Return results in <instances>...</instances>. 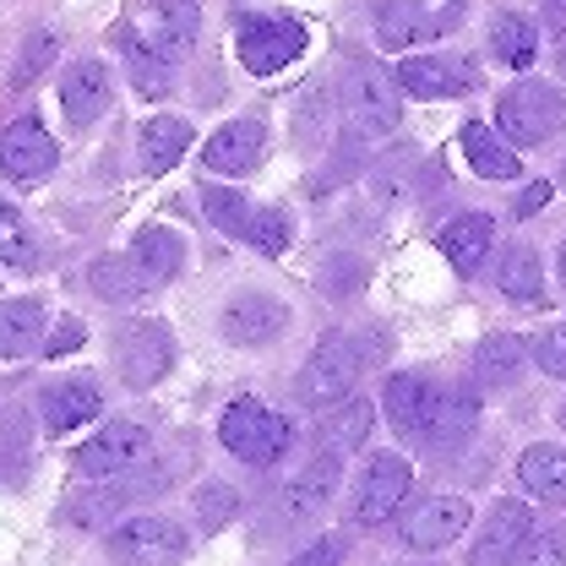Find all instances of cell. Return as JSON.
I'll return each mask as SVG.
<instances>
[{
  "mask_svg": "<svg viewBox=\"0 0 566 566\" xmlns=\"http://www.w3.org/2000/svg\"><path fill=\"white\" fill-rule=\"evenodd\" d=\"M517 480H523L528 495H539V501H551V506H566V452L551 447V441L528 447V452L517 458Z\"/></svg>",
  "mask_w": 566,
  "mask_h": 566,
  "instance_id": "obj_25",
  "label": "cell"
},
{
  "mask_svg": "<svg viewBox=\"0 0 566 566\" xmlns=\"http://www.w3.org/2000/svg\"><path fill=\"white\" fill-rule=\"evenodd\" d=\"M528 534H534L528 506L523 501H495L485 528H480V539H474V551H469V566H517Z\"/></svg>",
  "mask_w": 566,
  "mask_h": 566,
  "instance_id": "obj_16",
  "label": "cell"
},
{
  "mask_svg": "<svg viewBox=\"0 0 566 566\" xmlns=\"http://www.w3.org/2000/svg\"><path fill=\"white\" fill-rule=\"evenodd\" d=\"M218 333H223L234 349H262V344H273V338L289 333V305H283L279 294L245 289V294H234V300L223 305Z\"/></svg>",
  "mask_w": 566,
  "mask_h": 566,
  "instance_id": "obj_12",
  "label": "cell"
},
{
  "mask_svg": "<svg viewBox=\"0 0 566 566\" xmlns=\"http://www.w3.org/2000/svg\"><path fill=\"white\" fill-rule=\"evenodd\" d=\"M132 256H137L142 273L153 279V289H158V283H169L175 273H180L186 245H180V234H175V229H142L137 245H132Z\"/></svg>",
  "mask_w": 566,
  "mask_h": 566,
  "instance_id": "obj_31",
  "label": "cell"
},
{
  "mask_svg": "<svg viewBox=\"0 0 566 566\" xmlns=\"http://www.w3.org/2000/svg\"><path fill=\"white\" fill-rule=\"evenodd\" d=\"M556 71H562V76H566V44H562V55H556Z\"/></svg>",
  "mask_w": 566,
  "mask_h": 566,
  "instance_id": "obj_48",
  "label": "cell"
},
{
  "mask_svg": "<svg viewBox=\"0 0 566 566\" xmlns=\"http://www.w3.org/2000/svg\"><path fill=\"white\" fill-rule=\"evenodd\" d=\"M55 55H61V39H55L50 28H44V33H33V39L22 44V55H17V76H11V82H17V87L39 82V76L50 71V61H55Z\"/></svg>",
  "mask_w": 566,
  "mask_h": 566,
  "instance_id": "obj_39",
  "label": "cell"
},
{
  "mask_svg": "<svg viewBox=\"0 0 566 566\" xmlns=\"http://www.w3.org/2000/svg\"><path fill=\"white\" fill-rule=\"evenodd\" d=\"M234 50H240L245 71L273 76V71H283L305 50V28L289 22V17H245L240 33H234Z\"/></svg>",
  "mask_w": 566,
  "mask_h": 566,
  "instance_id": "obj_13",
  "label": "cell"
},
{
  "mask_svg": "<svg viewBox=\"0 0 566 566\" xmlns=\"http://www.w3.org/2000/svg\"><path fill=\"white\" fill-rule=\"evenodd\" d=\"M495 126L512 147H539L551 142L566 126V98L551 87V82H517L495 98Z\"/></svg>",
  "mask_w": 566,
  "mask_h": 566,
  "instance_id": "obj_2",
  "label": "cell"
},
{
  "mask_svg": "<svg viewBox=\"0 0 566 566\" xmlns=\"http://www.w3.org/2000/svg\"><path fill=\"white\" fill-rule=\"evenodd\" d=\"M517 566H566V523H551V528L528 534Z\"/></svg>",
  "mask_w": 566,
  "mask_h": 566,
  "instance_id": "obj_40",
  "label": "cell"
},
{
  "mask_svg": "<svg viewBox=\"0 0 566 566\" xmlns=\"http://www.w3.org/2000/svg\"><path fill=\"white\" fill-rule=\"evenodd\" d=\"M82 338H87V327H82L76 316H61L55 338H44V354H50V359H61L66 349H82Z\"/></svg>",
  "mask_w": 566,
  "mask_h": 566,
  "instance_id": "obj_44",
  "label": "cell"
},
{
  "mask_svg": "<svg viewBox=\"0 0 566 566\" xmlns=\"http://www.w3.org/2000/svg\"><path fill=\"white\" fill-rule=\"evenodd\" d=\"M186 147H191V126H186V120L153 115V120L142 126V169H147V175H164V169H175V164L186 158Z\"/></svg>",
  "mask_w": 566,
  "mask_h": 566,
  "instance_id": "obj_28",
  "label": "cell"
},
{
  "mask_svg": "<svg viewBox=\"0 0 566 566\" xmlns=\"http://www.w3.org/2000/svg\"><path fill=\"white\" fill-rule=\"evenodd\" d=\"M370 344H359L349 333H327L311 359L300 365V403H311V409H338V403H349L354 381H359V370H365V359H370Z\"/></svg>",
  "mask_w": 566,
  "mask_h": 566,
  "instance_id": "obj_1",
  "label": "cell"
},
{
  "mask_svg": "<svg viewBox=\"0 0 566 566\" xmlns=\"http://www.w3.org/2000/svg\"><path fill=\"white\" fill-rule=\"evenodd\" d=\"M44 305L39 300H6L0 305V359H22V354L44 349Z\"/></svg>",
  "mask_w": 566,
  "mask_h": 566,
  "instance_id": "obj_27",
  "label": "cell"
},
{
  "mask_svg": "<svg viewBox=\"0 0 566 566\" xmlns=\"http://www.w3.org/2000/svg\"><path fill=\"white\" fill-rule=\"evenodd\" d=\"M469 523H474V506L463 495H424L420 506L403 512L398 534H403V545L415 556H430V551H447L452 539H463Z\"/></svg>",
  "mask_w": 566,
  "mask_h": 566,
  "instance_id": "obj_10",
  "label": "cell"
},
{
  "mask_svg": "<svg viewBox=\"0 0 566 566\" xmlns=\"http://www.w3.org/2000/svg\"><path fill=\"white\" fill-rule=\"evenodd\" d=\"M491 240H495V223H491V212H463V218H452L447 229H441V256L469 279L480 262H485V251H491Z\"/></svg>",
  "mask_w": 566,
  "mask_h": 566,
  "instance_id": "obj_23",
  "label": "cell"
},
{
  "mask_svg": "<svg viewBox=\"0 0 566 566\" xmlns=\"http://www.w3.org/2000/svg\"><path fill=\"white\" fill-rule=\"evenodd\" d=\"M338 480H344V452H333V447H322L289 485H283V512L289 517H316L333 491H338Z\"/></svg>",
  "mask_w": 566,
  "mask_h": 566,
  "instance_id": "obj_17",
  "label": "cell"
},
{
  "mask_svg": "<svg viewBox=\"0 0 566 566\" xmlns=\"http://www.w3.org/2000/svg\"><path fill=\"white\" fill-rule=\"evenodd\" d=\"M359 283H365V268L359 262H338V273L327 268V289L322 294H359Z\"/></svg>",
  "mask_w": 566,
  "mask_h": 566,
  "instance_id": "obj_46",
  "label": "cell"
},
{
  "mask_svg": "<svg viewBox=\"0 0 566 566\" xmlns=\"http://www.w3.org/2000/svg\"><path fill=\"white\" fill-rule=\"evenodd\" d=\"M0 268H39L33 234H28L22 212L11 208V202H0Z\"/></svg>",
  "mask_w": 566,
  "mask_h": 566,
  "instance_id": "obj_35",
  "label": "cell"
},
{
  "mask_svg": "<svg viewBox=\"0 0 566 566\" xmlns=\"http://www.w3.org/2000/svg\"><path fill=\"white\" fill-rule=\"evenodd\" d=\"M370 424H376V403H370V398H349V403L327 409V420H322V447L354 452V447H365Z\"/></svg>",
  "mask_w": 566,
  "mask_h": 566,
  "instance_id": "obj_32",
  "label": "cell"
},
{
  "mask_svg": "<svg viewBox=\"0 0 566 566\" xmlns=\"http://www.w3.org/2000/svg\"><path fill=\"white\" fill-rule=\"evenodd\" d=\"M202 212H208L223 234H234V240H245V229H251V218H256V208H251L240 191H202Z\"/></svg>",
  "mask_w": 566,
  "mask_h": 566,
  "instance_id": "obj_36",
  "label": "cell"
},
{
  "mask_svg": "<svg viewBox=\"0 0 566 566\" xmlns=\"http://www.w3.org/2000/svg\"><path fill=\"white\" fill-rule=\"evenodd\" d=\"M262 147H268V126L262 120H229V126H218L202 142V164L212 175H245V169H256Z\"/></svg>",
  "mask_w": 566,
  "mask_h": 566,
  "instance_id": "obj_18",
  "label": "cell"
},
{
  "mask_svg": "<svg viewBox=\"0 0 566 566\" xmlns=\"http://www.w3.org/2000/svg\"><path fill=\"white\" fill-rule=\"evenodd\" d=\"M523 338H512V333H491V338H480V349H474V381L495 392V387H512L517 381V370H523Z\"/></svg>",
  "mask_w": 566,
  "mask_h": 566,
  "instance_id": "obj_29",
  "label": "cell"
},
{
  "mask_svg": "<svg viewBox=\"0 0 566 566\" xmlns=\"http://www.w3.org/2000/svg\"><path fill=\"white\" fill-rule=\"evenodd\" d=\"M415 180H420L415 153H392V158H381V164L370 169V197H376L381 208H398V202H409Z\"/></svg>",
  "mask_w": 566,
  "mask_h": 566,
  "instance_id": "obj_34",
  "label": "cell"
},
{
  "mask_svg": "<svg viewBox=\"0 0 566 566\" xmlns=\"http://www.w3.org/2000/svg\"><path fill=\"white\" fill-rule=\"evenodd\" d=\"M495 289H501L506 300H517V305H534V300L545 294V262H539V251L512 245V251L501 256V268H495Z\"/></svg>",
  "mask_w": 566,
  "mask_h": 566,
  "instance_id": "obj_30",
  "label": "cell"
},
{
  "mask_svg": "<svg viewBox=\"0 0 566 566\" xmlns=\"http://www.w3.org/2000/svg\"><path fill=\"white\" fill-rule=\"evenodd\" d=\"M463 158H469V169L485 175V180H517V175H523V158L512 153V142L495 137L491 126H480V120L463 126Z\"/></svg>",
  "mask_w": 566,
  "mask_h": 566,
  "instance_id": "obj_24",
  "label": "cell"
},
{
  "mask_svg": "<svg viewBox=\"0 0 566 566\" xmlns=\"http://www.w3.org/2000/svg\"><path fill=\"white\" fill-rule=\"evenodd\" d=\"M327 137H333V115L322 109V93H311L305 98V120H300V142L305 147H322Z\"/></svg>",
  "mask_w": 566,
  "mask_h": 566,
  "instance_id": "obj_43",
  "label": "cell"
},
{
  "mask_svg": "<svg viewBox=\"0 0 566 566\" xmlns=\"http://www.w3.org/2000/svg\"><path fill=\"white\" fill-rule=\"evenodd\" d=\"M109 354H115V370L126 376V387L147 392V387L164 381L169 365H175V333H169L158 316H132V322L115 327Z\"/></svg>",
  "mask_w": 566,
  "mask_h": 566,
  "instance_id": "obj_4",
  "label": "cell"
},
{
  "mask_svg": "<svg viewBox=\"0 0 566 566\" xmlns=\"http://www.w3.org/2000/svg\"><path fill=\"white\" fill-rule=\"evenodd\" d=\"M562 424H566V415H562Z\"/></svg>",
  "mask_w": 566,
  "mask_h": 566,
  "instance_id": "obj_50",
  "label": "cell"
},
{
  "mask_svg": "<svg viewBox=\"0 0 566 566\" xmlns=\"http://www.w3.org/2000/svg\"><path fill=\"white\" fill-rule=\"evenodd\" d=\"M480 420V392L474 387H441L436 392V409H430V424H424V447H458Z\"/></svg>",
  "mask_w": 566,
  "mask_h": 566,
  "instance_id": "obj_21",
  "label": "cell"
},
{
  "mask_svg": "<svg viewBox=\"0 0 566 566\" xmlns=\"http://www.w3.org/2000/svg\"><path fill=\"white\" fill-rule=\"evenodd\" d=\"M104 415V392L87 381V376H71V381H55L50 392H44V424L55 430V436H66L76 424L98 420Z\"/></svg>",
  "mask_w": 566,
  "mask_h": 566,
  "instance_id": "obj_22",
  "label": "cell"
},
{
  "mask_svg": "<svg viewBox=\"0 0 566 566\" xmlns=\"http://www.w3.org/2000/svg\"><path fill=\"white\" fill-rule=\"evenodd\" d=\"M120 50H126V66H132L137 93H147V98H164V93H169V61H158L153 50H142V44H132V39H120Z\"/></svg>",
  "mask_w": 566,
  "mask_h": 566,
  "instance_id": "obj_37",
  "label": "cell"
},
{
  "mask_svg": "<svg viewBox=\"0 0 566 566\" xmlns=\"http://www.w3.org/2000/svg\"><path fill=\"white\" fill-rule=\"evenodd\" d=\"M344 120L359 142L392 137L403 120V87L376 66H359L344 76Z\"/></svg>",
  "mask_w": 566,
  "mask_h": 566,
  "instance_id": "obj_6",
  "label": "cell"
},
{
  "mask_svg": "<svg viewBox=\"0 0 566 566\" xmlns=\"http://www.w3.org/2000/svg\"><path fill=\"white\" fill-rule=\"evenodd\" d=\"M562 283H566V245H562Z\"/></svg>",
  "mask_w": 566,
  "mask_h": 566,
  "instance_id": "obj_49",
  "label": "cell"
},
{
  "mask_svg": "<svg viewBox=\"0 0 566 566\" xmlns=\"http://www.w3.org/2000/svg\"><path fill=\"white\" fill-rule=\"evenodd\" d=\"M545 202H551V186H545V180H534V186L523 191V202H517V218H534Z\"/></svg>",
  "mask_w": 566,
  "mask_h": 566,
  "instance_id": "obj_47",
  "label": "cell"
},
{
  "mask_svg": "<svg viewBox=\"0 0 566 566\" xmlns=\"http://www.w3.org/2000/svg\"><path fill=\"white\" fill-rule=\"evenodd\" d=\"M463 22V0H381L376 6V39L387 50H403V44H424V39H441Z\"/></svg>",
  "mask_w": 566,
  "mask_h": 566,
  "instance_id": "obj_7",
  "label": "cell"
},
{
  "mask_svg": "<svg viewBox=\"0 0 566 566\" xmlns=\"http://www.w3.org/2000/svg\"><path fill=\"white\" fill-rule=\"evenodd\" d=\"M109 562L115 566H180L186 562V534L180 523L147 512V517H126L120 528H109Z\"/></svg>",
  "mask_w": 566,
  "mask_h": 566,
  "instance_id": "obj_8",
  "label": "cell"
},
{
  "mask_svg": "<svg viewBox=\"0 0 566 566\" xmlns=\"http://www.w3.org/2000/svg\"><path fill=\"white\" fill-rule=\"evenodd\" d=\"M491 50L512 71H528V66H534V55H539V28H534L528 17H512V11H506V17H495Z\"/></svg>",
  "mask_w": 566,
  "mask_h": 566,
  "instance_id": "obj_33",
  "label": "cell"
},
{
  "mask_svg": "<svg viewBox=\"0 0 566 566\" xmlns=\"http://www.w3.org/2000/svg\"><path fill=\"white\" fill-rule=\"evenodd\" d=\"M436 381L430 376H415V370H403V376H392L387 381V392H381V409H387V420L398 436H420L424 441V424H430V409H436Z\"/></svg>",
  "mask_w": 566,
  "mask_h": 566,
  "instance_id": "obj_19",
  "label": "cell"
},
{
  "mask_svg": "<svg viewBox=\"0 0 566 566\" xmlns=\"http://www.w3.org/2000/svg\"><path fill=\"white\" fill-rule=\"evenodd\" d=\"M109 71L104 61H76V66L61 76V109H66V120L82 132V126H93L104 109H109Z\"/></svg>",
  "mask_w": 566,
  "mask_h": 566,
  "instance_id": "obj_20",
  "label": "cell"
},
{
  "mask_svg": "<svg viewBox=\"0 0 566 566\" xmlns=\"http://www.w3.org/2000/svg\"><path fill=\"white\" fill-rule=\"evenodd\" d=\"M218 441H223L240 463L268 469V463H279L283 452H289L294 424L283 420V415H273V409H262L256 398H234V403L223 409V420H218Z\"/></svg>",
  "mask_w": 566,
  "mask_h": 566,
  "instance_id": "obj_3",
  "label": "cell"
},
{
  "mask_svg": "<svg viewBox=\"0 0 566 566\" xmlns=\"http://www.w3.org/2000/svg\"><path fill=\"white\" fill-rule=\"evenodd\" d=\"M534 365H539L545 376L566 381V327H545V333L534 338Z\"/></svg>",
  "mask_w": 566,
  "mask_h": 566,
  "instance_id": "obj_42",
  "label": "cell"
},
{
  "mask_svg": "<svg viewBox=\"0 0 566 566\" xmlns=\"http://www.w3.org/2000/svg\"><path fill=\"white\" fill-rule=\"evenodd\" d=\"M120 39H132L142 50H153L158 61H186L191 50H197V39H202V6L197 0H153L147 11H137L132 22H126V33Z\"/></svg>",
  "mask_w": 566,
  "mask_h": 566,
  "instance_id": "obj_5",
  "label": "cell"
},
{
  "mask_svg": "<svg viewBox=\"0 0 566 566\" xmlns=\"http://www.w3.org/2000/svg\"><path fill=\"white\" fill-rule=\"evenodd\" d=\"M55 164H61L55 137H50L33 115H22V120H11V126L0 132V175H6V180L33 186V180H44Z\"/></svg>",
  "mask_w": 566,
  "mask_h": 566,
  "instance_id": "obj_15",
  "label": "cell"
},
{
  "mask_svg": "<svg viewBox=\"0 0 566 566\" xmlns=\"http://www.w3.org/2000/svg\"><path fill=\"white\" fill-rule=\"evenodd\" d=\"M409 485H415V469L398 458V452H376L370 463H365V474H359V485H354V523L359 528H381L403 501H409Z\"/></svg>",
  "mask_w": 566,
  "mask_h": 566,
  "instance_id": "obj_9",
  "label": "cell"
},
{
  "mask_svg": "<svg viewBox=\"0 0 566 566\" xmlns=\"http://www.w3.org/2000/svg\"><path fill=\"white\" fill-rule=\"evenodd\" d=\"M234 506H240L234 491H229V485H218V480L197 491V517H202V528H223V523L234 517Z\"/></svg>",
  "mask_w": 566,
  "mask_h": 566,
  "instance_id": "obj_41",
  "label": "cell"
},
{
  "mask_svg": "<svg viewBox=\"0 0 566 566\" xmlns=\"http://www.w3.org/2000/svg\"><path fill=\"white\" fill-rule=\"evenodd\" d=\"M289 234H294V218L283 208H256L251 229H245V240H251L262 256H279L283 245H289Z\"/></svg>",
  "mask_w": 566,
  "mask_h": 566,
  "instance_id": "obj_38",
  "label": "cell"
},
{
  "mask_svg": "<svg viewBox=\"0 0 566 566\" xmlns=\"http://www.w3.org/2000/svg\"><path fill=\"white\" fill-rule=\"evenodd\" d=\"M87 289H93L104 305H132V300H142V294L153 289V279L137 268V256H98V262L87 268Z\"/></svg>",
  "mask_w": 566,
  "mask_h": 566,
  "instance_id": "obj_26",
  "label": "cell"
},
{
  "mask_svg": "<svg viewBox=\"0 0 566 566\" xmlns=\"http://www.w3.org/2000/svg\"><path fill=\"white\" fill-rule=\"evenodd\" d=\"M147 447H153V436H147V424L137 420H115L104 424L87 447H76V458H71V469L82 474V480H115V474H126V469H137L142 458H147Z\"/></svg>",
  "mask_w": 566,
  "mask_h": 566,
  "instance_id": "obj_11",
  "label": "cell"
},
{
  "mask_svg": "<svg viewBox=\"0 0 566 566\" xmlns=\"http://www.w3.org/2000/svg\"><path fill=\"white\" fill-rule=\"evenodd\" d=\"M289 566H344V539H316L311 551H300Z\"/></svg>",
  "mask_w": 566,
  "mask_h": 566,
  "instance_id": "obj_45",
  "label": "cell"
},
{
  "mask_svg": "<svg viewBox=\"0 0 566 566\" xmlns=\"http://www.w3.org/2000/svg\"><path fill=\"white\" fill-rule=\"evenodd\" d=\"M392 82L409 98H458L480 87V66L463 55H409L403 66L392 71Z\"/></svg>",
  "mask_w": 566,
  "mask_h": 566,
  "instance_id": "obj_14",
  "label": "cell"
}]
</instances>
